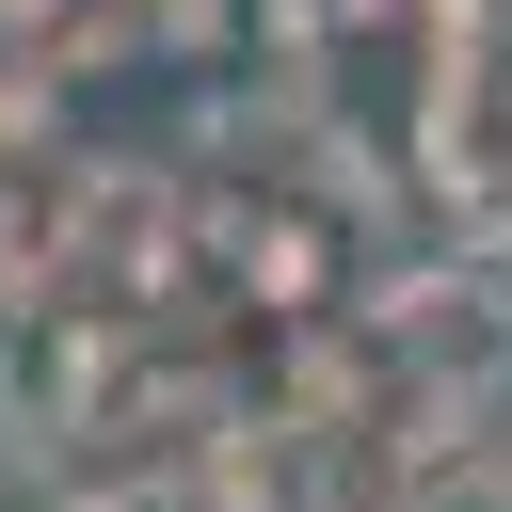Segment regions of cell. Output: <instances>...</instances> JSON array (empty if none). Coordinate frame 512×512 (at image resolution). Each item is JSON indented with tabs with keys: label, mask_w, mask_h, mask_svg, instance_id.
I'll list each match as a JSON object with an SVG mask.
<instances>
[{
	"label": "cell",
	"mask_w": 512,
	"mask_h": 512,
	"mask_svg": "<svg viewBox=\"0 0 512 512\" xmlns=\"http://www.w3.org/2000/svg\"><path fill=\"white\" fill-rule=\"evenodd\" d=\"M480 512H512V448H496V464H480Z\"/></svg>",
	"instance_id": "6da1fadb"
}]
</instances>
